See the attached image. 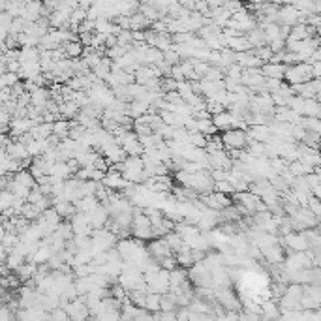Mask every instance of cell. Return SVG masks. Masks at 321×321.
<instances>
[{
    "mask_svg": "<svg viewBox=\"0 0 321 321\" xmlns=\"http://www.w3.org/2000/svg\"><path fill=\"white\" fill-rule=\"evenodd\" d=\"M41 2H47V0H41Z\"/></svg>",
    "mask_w": 321,
    "mask_h": 321,
    "instance_id": "60",
    "label": "cell"
},
{
    "mask_svg": "<svg viewBox=\"0 0 321 321\" xmlns=\"http://www.w3.org/2000/svg\"><path fill=\"white\" fill-rule=\"evenodd\" d=\"M49 175L68 180L70 177H73V171H72V167H70V164H68V162H62V160H60V162H55V164L51 165Z\"/></svg>",
    "mask_w": 321,
    "mask_h": 321,
    "instance_id": "16",
    "label": "cell"
},
{
    "mask_svg": "<svg viewBox=\"0 0 321 321\" xmlns=\"http://www.w3.org/2000/svg\"><path fill=\"white\" fill-rule=\"evenodd\" d=\"M149 248V252H151V256L156 259V261H160L162 257L165 256H171V254H175L173 250H171L169 243L165 241V237H156V239H152L151 244L147 246Z\"/></svg>",
    "mask_w": 321,
    "mask_h": 321,
    "instance_id": "10",
    "label": "cell"
},
{
    "mask_svg": "<svg viewBox=\"0 0 321 321\" xmlns=\"http://www.w3.org/2000/svg\"><path fill=\"white\" fill-rule=\"evenodd\" d=\"M259 201H261V197L256 196L254 192H250V190H246V192H235V203L244 205V207H246L250 212H256Z\"/></svg>",
    "mask_w": 321,
    "mask_h": 321,
    "instance_id": "12",
    "label": "cell"
},
{
    "mask_svg": "<svg viewBox=\"0 0 321 321\" xmlns=\"http://www.w3.org/2000/svg\"><path fill=\"white\" fill-rule=\"evenodd\" d=\"M152 77H158L156 72H154V66H149V64H143L139 66V70L135 72V81L145 85L147 81H151Z\"/></svg>",
    "mask_w": 321,
    "mask_h": 321,
    "instance_id": "24",
    "label": "cell"
},
{
    "mask_svg": "<svg viewBox=\"0 0 321 321\" xmlns=\"http://www.w3.org/2000/svg\"><path fill=\"white\" fill-rule=\"evenodd\" d=\"M23 2H25V4H26V2H32V0H23Z\"/></svg>",
    "mask_w": 321,
    "mask_h": 321,
    "instance_id": "58",
    "label": "cell"
},
{
    "mask_svg": "<svg viewBox=\"0 0 321 321\" xmlns=\"http://www.w3.org/2000/svg\"><path fill=\"white\" fill-rule=\"evenodd\" d=\"M321 111V104L317 98H304V107H302V117H317Z\"/></svg>",
    "mask_w": 321,
    "mask_h": 321,
    "instance_id": "27",
    "label": "cell"
},
{
    "mask_svg": "<svg viewBox=\"0 0 321 321\" xmlns=\"http://www.w3.org/2000/svg\"><path fill=\"white\" fill-rule=\"evenodd\" d=\"M21 64L39 60V47H21Z\"/></svg>",
    "mask_w": 321,
    "mask_h": 321,
    "instance_id": "35",
    "label": "cell"
},
{
    "mask_svg": "<svg viewBox=\"0 0 321 321\" xmlns=\"http://www.w3.org/2000/svg\"><path fill=\"white\" fill-rule=\"evenodd\" d=\"M98 205H102V201L98 199V196H85L81 201H79L75 207H77V210H81V212H90V210H94Z\"/></svg>",
    "mask_w": 321,
    "mask_h": 321,
    "instance_id": "23",
    "label": "cell"
},
{
    "mask_svg": "<svg viewBox=\"0 0 321 321\" xmlns=\"http://www.w3.org/2000/svg\"><path fill=\"white\" fill-rule=\"evenodd\" d=\"M79 111H81V107H79L73 100H68L64 104H60V115H62V118L73 120V118H77Z\"/></svg>",
    "mask_w": 321,
    "mask_h": 321,
    "instance_id": "22",
    "label": "cell"
},
{
    "mask_svg": "<svg viewBox=\"0 0 321 321\" xmlns=\"http://www.w3.org/2000/svg\"><path fill=\"white\" fill-rule=\"evenodd\" d=\"M128 51H131V45H120V43H117V45H113V47H107V49H105V55L113 60H118V59H122Z\"/></svg>",
    "mask_w": 321,
    "mask_h": 321,
    "instance_id": "34",
    "label": "cell"
},
{
    "mask_svg": "<svg viewBox=\"0 0 321 321\" xmlns=\"http://www.w3.org/2000/svg\"><path fill=\"white\" fill-rule=\"evenodd\" d=\"M312 194H314L315 197H319V199H321V182L315 184L314 188H312Z\"/></svg>",
    "mask_w": 321,
    "mask_h": 321,
    "instance_id": "57",
    "label": "cell"
},
{
    "mask_svg": "<svg viewBox=\"0 0 321 321\" xmlns=\"http://www.w3.org/2000/svg\"><path fill=\"white\" fill-rule=\"evenodd\" d=\"M312 254H310V248L304 250V252H295L291 250L286 259H284V269L288 270H301V269H310L312 267Z\"/></svg>",
    "mask_w": 321,
    "mask_h": 321,
    "instance_id": "3",
    "label": "cell"
},
{
    "mask_svg": "<svg viewBox=\"0 0 321 321\" xmlns=\"http://www.w3.org/2000/svg\"><path fill=\"white\" fill-rule=\"evenodd\" d=\"M51 319H55V321H68V319H70V314L66 312V308H62V306H57L55 310H51Z\"/></svg>",
    "mask_w": 321,
    "mask_h": 321,
    "instance_id": "50",
    "label": "cell"
},
{
    "mask_svg": "<svg viewBox=\"0 0 321 321\" xmlns=\"http://www.w3.org/2000/svg\"><path fill=\"white\" fill-rule=\"evenodd\" d=\"M270 317H282V310L274 301H261V319Z\"/></svg>",
    "mask_w": 321,
    "mask_h": 321,
    "instance_id": "18",
    "label": "cell"
},
{
    "mask_svg": "<svg viewBox=\"0 0 321 321\" xmlns=\"http://www.w3.org/2000/svg\"><path fill=\"white\" fill-rule=\"evenodd\" d=\"M152 47H158L160 51H167L173 47V34L169 32H156L152 39Z\"/></svg>",
    "mask_w": 321,
    "mask_h": 321,
    "instance_id": "20",
    "label": "cell"
},
{
    "mask_svg": "<svg viewBox=\"0 0 321 321\" xmlns=\"http://www.w3.org/2000/svg\"><path fill=\"white\" fill-rule=\"evenodd\" d=\"M66 312L70 314V319H86V317H90V310H88L85 295H79L75 301L68 302Z\"/></svg>",
    "mask_w": 321,
    "mask_h": 321,
    "instance_id": "7",
    "label": "cell"
},
{
    "mask_svg": "<svg viewBox=\"0 0 321 321\" xmlns=\"http://www.w3.org/2000/svg\"><path fill=\"white\" fill-rule=\"evenodd\" d=\"M312 68H314V77H321V60L314 62V64H312Z\"/></svg>",
    "mask_w": 321,
    "mask_h": 321,
    "instance_id": "55",
    "label": "cell"
},
{
    "mask_svg": "<svg viewBox=\"0 0 321 321\" xmlns=\"http://www.w3.org/2000/svg\"><path fill=\"white\" fill-rule=\"evenodd\" d=\"M177 90L182 94L184 100H188L192 96V94H197L196 90H194V83H192L190 79H184V81H178V86Z\"/></svg>",
    "mask_w": 321,
    "mask_h": 321,
    "instance_id": "39",
    "label": "cell"
},
{
    "mask_svg": "<svg viewBox=\"0 0 321 321\" xmlns=\"http://www.w3.org/2000/svg\"><path fill=\"white\" fill-rule=\"evenodd\" d=\"M13 178L17 180V182H21L23 186H26V188H36L38 186V180H36V177L32 175V171L30 169H21V171H17L15 175H13Z\"/></svg>",
    "mask_w": 321,
    "mask_h": 321,
    "instance_id": "19",
    "label": "cell"
},
{
    "mask_svg": "<svg viewBox=\"0 0 321 321\" xmlns=\"http://www.w3.org/2000/svg\"><path fill=\"white\" fill-rule=\"evenodd\" d=\"M306 207H308V209L314 212L315 216L321 220V199H319V197H315L314 194H312V196L308 197V205H306Z\"/></svg>",
    "mask_w": 321,
    "mask_h": 321,
    "instance_id": "47",
    "label": "cell"
},
{
    "mask_svg": "<svg viewBox=\"0 0 321 321\" xmlns=\"http://www.w3.org/2000/svg\"><path fill=\"white\" fill-rule=\"evenodd\" d=\"M286 81L289 85H297V83H306L314 79V68L310 62H299V64H289L286 70Z\"/></svg>",
    "mask_w": 321,
    "mask_h": 321,
    "instance_id": "1",
    "label": "cell"
},
{
    "mask_svg": "<svg viewBox=\"0 0 321 321\" xmlns=\"http://www.w3.org/2000/svg\"><path fill=\"white\" fill-rule=\"evenodd\" d=\"M317 51H319V53H321V45H319V47H317Z\"/></svg>",
    "mask_w": 321,
    "mask_h": 321,
    "instance_id": "59",
    "label": "cell"
},
{
    "mask_svg": "<svg viewBox=\"0 0 321 321\" xmlns=\"http://www.w3.org/2000/svg\"><path fill=\"white\" fill-rule=\"evenodd\" d=\"M212 120H214V124L218 126V130L220 131H225V130H231V128H233V117H231L230 109L212 115Z\"/></svg>",
    "mask_w": 321,
    "mask_h": 321,
    "instance_id": "17",
    "label": "cell"
},
{
    "mask_svg": "<svg viewBox=\"0 0 321 321\" xmlns=\"http://www.w3.org/2000/svg\"><path fill=\"white\" fill-rule=\"evenodd\" d=\"M177 261H178V265H180V267H184V269H190L192 265H196V259H194V254H192V248L178 252V254H177Z\"/></svg>",
    "mask_w": 321,
    "mask_h": 321,
    "instance_id": "36",
    "label": "cell"
},
{
    "mask_svg": "<svg viewBox=\"0 0 321 321\" xmlns=\"http://www.w3.org/2000/svg\"><path fill=\"white\" fill-rule=\"evenodd\" d=\"M252 53H254V55H257V57L263 60V62H270V60H272V55H274V51L270 49V45L254 47V49H252Z\"/></svg>",
    "mask_w": 321,
    "mask_h": 321,
    "instance_id": "40",
    "label": "cell"
},
{
    "mask_svg": "<svg viewBox=\"0 0 321 321\" xmlns=\"http://www.w3.org/2000/svg\"><path fill=\"white\" fill-rule=\"evenodd\" d=\"M53 133H57L60 139L70 137V120L68 118H59L57 122H53Z\"/></svg>",
    "mask_w": 321,
    "mask_h": 321,
    "instance_id": "32",
    "label": "cell"
},
{
    "mask_svg": "<svg viewBox=\"0 0 321 321\" xmlns=\"http://www.w3.org/2000/svg\"><path fill=\"white\" fill-rule=\"evenodd\" d=\"M192 38H194V32H178V34H173V43H190Z\"/></svg>",
    "mask_w": 321,
    "mask_h": 321,
    "instance_id": "52",
    "label": "cell"
},
{
    "mask_svg": "<svg viewBox=\"0 0 321 321\" xmlns=\"http://www.w3.org/2000/svg\"><path fill=\"white\" fill-rule=\"evenodd\" d=\"M171 77L175 79V81H184L186 79V75H184V70L180 64H173V68H171Z\"/></svg>",
    "mask_w": 321,
    "mask_h": 321,
    "instance_id": "53",
    "label": "cell"
},
{
    "mask_svg": "<svg viewBox=\"0 0 321 321\" xmlns=\"http://www.w3.org/2000/svg\"><path fill=\"white\" fill-rule=\"evenodd\" d=\"M197 130L201 131V133H205V135H214V133H218V126L214 124V120H212V117L210 118H199L197 120Z\"/></svg>",
    "mask_w": 321,
    "mask_h": 321,
    "instance_id": "29",
    "label": "cell"
},
{
    "mask_svg": "<svg viewBox=\"0 0 321 321\" xmlns=\"http://www.w3.org/2000/svg\"><path fill=\"white\" fill-rule=\"evenodd\" d=\"M284 86V79H276V77H265V90L267 92H274L278 88Z\"/></svg>",
    "mask_w": 321,
    "mask_h": 321,
    "instance_id": "45",
    "label": "cell"
},
{
    "mask_svg": "<svg viewBox=\"0 0 321 321\" xmlns=\"http://www.w3.org/2000/svg\"><path fill=\"white\" fill-rule=\"evenodd\" d=\"M19 81H23V79H21V75L17 72H6L0 75V86H2V88H4V86L17 85Z\"/></svg>",
    "mask_w": 321,
    "mask_h": 321,
    "instance_id": "37",
    "label": "cell"
},
{
    "mask_svg": "<svg viewBox=\"0 0 321 321\" xmlns=\"http://www.w3.org/2000/svg\"><path fill=\"white\" fill-rule=\"evenodd\" d=\"M94 34L96 32H81L79 34V41H81L85 47H90L92 41H94Z\"/></svg>",
    "mask_w": 321,
    "mask_h": 321,
    "instance_id": "54",
    "label": "cell"
},
{
    "mask_svg": "<svg viewBox=\"0 0 321 321\" xmlns=\"http://www.w3.org/2000/svg\"><path fill=\"white\" fill-rule=\"evenodd\" d=\"M151 109V104L149 102H145V100H131L130 102V117L133 118H139L147 115Z\"/></svg>",
    "mask_w": 321,
    "mask_h": 321,
    "instance_id": "21",
    "label": "cell"
},
{
    "mask_svg": "<svg viewBox=\"0 0 321 321\" xmlns=\"http://www.w3.org/2000/svg\"><path fill=\"white\" fill-rule=\"evenodd\" d=\"M160 265L164 267V269H167V270H173V269H177L178 267V261H177V256H165V257H162L160 259Z\"/></svg>",
    "mask_w": 321,
    "mask_h": 321,
    "instance_id": "48",
    "label": "cell"
},
{
    "mask_svg": "<svg viewBox=\"0 0 321 321\" xmlns=\"http://www.w3.org/2000/svg\"><path fill=\"white\" fill-rule=\"evenodd\" d=\"M70 222H72V227L75 235H92V233H94V225H92L90 218H88L86 212L77 210V214H75Z\"/></svg>",
    "mask_w": 321,
    "mask_h": 321,
    "instance_id": "8",
    "label": "cell"
},
{
    "mask_svg": "<svg viewBox=\"0 0 321 321\" xmlns=\"http://www.w3.org/2000/svg\"><path fill=\"white\" fill-rule=\"evenodd\" d=\"M289 107H291L293 111L301 113V115H302V107H304V98H302V96H299V94H295V96L291 98V102H289Z\"/></svg>",
    "mask_w": 321,
    "mask_h": 321,
    "instance_id": "51",
    "label": "cell"
},
{
    "mask_svg": "<svg viewBox=\"0 0 321 321\" xmlns=\"http://www.w3.org/2000/svg\"><path fill=\"white\" fill-rule=\"evenodd\" d=\"M248 39L252 41V45L254 47H259V45H267V41H265V32H263V28L259 25L256 28H252L250 32H246Z\"/></svg>",
    "mask_w": 321,
    "mask_h": 321,
    "instance_id": "33",
    "label": "cell"
},
{
    "mask_svg": "<svg viewBox=\"0 0 321 321\" xmlns=\"http://www.w3.org/2000/svg\"><path fill=\"white\" fill-rule=\"evenodd\" d=\"M250 139H254V141H261V143H269L270 137H272V131H270V126L269 124H252L246 130Z\"/></svg>",
    "mask_w": 321,
    "mask_h": 321,
    "instance_id": "11",
    "label": "cell"
},
{
    "mask_svg": "<svg viewBox=\"0 0 321 321\" xmlns=\"http://www.w3.org/2000/svg\"><path fill=\"white\" fill-rule=\"evenodd\" d=\"M88 218H90L94 230H96V227H105L107 222H109V218H111V212L107 210L105 205H98L96 209L88 212Z\"/></svg>",
    "mask_w": 321,
    "mask_h": 321,
    "instance_id": "13",
    "label": "cell"
},
{
    "mask_svg": "<svg viewBox=\"0 0 321 321\" xmlns=\"http://www.w3.org/2000/svg\"><path fill=\"white\" fill-rule=\"evenodd\" d=\"M278 23L280 25H297V23H306V15L297 10L293 4H282L278 10Z\"/></svg>",
    "mask_w": 321,
    "mask_h": 321,
    "instance_id": "5",
    "label": "cell"
},
{
    "mask_svg": "<svg viewBox=\"0 0 321 321\" xmlns=\"http://www.w3.org/2000/svg\"><path fill=\"white\" fill-rule=\"evenodd\" d=\"M94 4H96V0H79V6L86 8V10H88L90 6H94Z\"/></svg>",
    "mask_w": 321,
    "mask_h": 321,
    "instance_id": "56",
    "label": "cell"
},
{
    "mask_svg": "<svg viewBox=\"0 0 321 321\" xmlns=\"http://www.w3.org/2000/svg\"><path fill=\"white\" fill-rule=\"evenodd\" d=\"M143 171H145V160L143 156H128L122 162V175L130 182H143Z\"/></svg>",
    "mask_w": 321,
    "mask_h": 321,
    "instance_id": "2",
    "label": "cell"
},
{
    "mask_svg": "<svg viewBox=\"0 0 321 321\" xmlns=\"http://www.w3.org/2000/svg\"><path fill=\"white\" fill-rule=\"evenodd\" d=\"M164 98H165V102H169V104H175V105H182V104H186V100L182 98V94H180L178 90L164 92Z\"/></svg>",
    "mask_w": 321,
    "mask_h": 321,
    "instance_id": "43",
    "label": "cell"
},
{
    "mask_svg": "<svg viewBox=\"0 0 321 321\" xmlns=\"http://www.w3.org/2000/svg\"><path fill=\"white\" fill-rule=\"evenodd\" d=\"M282 243L286 244V248L295 250V252H304V250L310 248V241H308V237L304 235V231H301V233H288V235H284Z\"/></svg>",
    "mask_w": 321,
    "mask_h": 321,
    "instance_id": "9",
    "label": "cell"
},
{
    "mask_svg": "<svg viewBox=\"0 0 321 321\" xmlns=\"http://www.w3.org/2000/svg\"><path fill=\"white\" fill-rule=\"evenodd\" d=\"M164 59L169 62V64H180V60H182V57L178 55L173 47L171 49H167V51H164Z\"/></svg>",
    "mask_w": 321,
    "mask_h": 321,
    "instance_id": "49",
    "label": "cell"
},
{
    "mask_svg": "<svg viewBox=\"0 0 321 321\" xmlns=\"http://www.w3.org/2000/svg\"><path fill=\"white\" fill-rule=\"evenodd\" d=\"M214 299L222 304L223 308H227V310L241 308V302H239V299L235 297V293H233L231 289L225 288V286H216V288H214Z\"/></svg>",
    "mask_w": 321,
    "mask_h": 321,
    "instance_id": "6",
    "label": "cell"
},
{
    "mask_svg": "<svg viewBox=\"0 0 321 321\" xmlns=\"http://www.w3.org/2000/svg\"><path fill=\"white\" fill-rule=\"evenodd\" d=\"M222 139L227 151L246 149V145H248V133H246V130H241V128H231V130L222 131Z\"/></svg>",
    "mask_w": 321,
    "mask_h": 321,
    "instance_id": "4",
    "label": "cell"
},
{
    "mask_svg": "<svg viewBox=\"0 0 321 321\" xmlns=\"http://www.w3.org/2000/svg\"><path fill=\"white\" fill-rule=\"evenodd\" d=\"M214 190L222 192V194H227V196L235 194V188H233V184L230 182V178H227V180H218V182H214Z\"/></svg>",
    "mask_w": 321,
    "mask_h": 321,
    "instance_id": "44",
    "label": "cell"
},
{
    "mask_svg": "<svg viewBox=\"0 0 321 321\" xmlns=\"http://www.w3.org/2000/svg\"><path fill=\"white\" fill-rule=\"evenodd\" d=\"M286 70H288V64H280V62H265L261 66V72L265 77L284 79L286 77Z\"/></svg>",
    "mask_w": 321,
    "mask_h": 321,
    "instance_id": "14",
    "label": "cell"
},
{
    "mask_svg": "<svg viewBox=\"0 0 321 321\" xmlns=\"http://www.w3.org/2000/svg\"><path fill=\"white\" fill-rule=\"evenodd\" d=\"M151 25H152V21L147 19L141 12L131 15V30H149Z\"/></svg>",
    "mask_w": 321,
    "mask_h": 321,
    "instance_id": "31",
    "label": "cell"
},
{
    "mask_svg": "<svg viewBox=\"0 0 321 321\" xmlns=\"http://www.w3.org/2000/svg\"><path fill=\"white\" fill-rule=\"evenodd\" d=\"M30 133L36 139H47L49 135H53V122H39L30 130Z\"/></svg>",
    "mask_w": 321,
    "mask_h": 321,
    "instance_id": "28",
    "label": "cell"
},
{
    "mask_svg": "<svg viewBox=\"0 0 321 321\" xmlns=\"http://www.w3.org/2000/svg\"><path fill=\"white\" fill-rule=\"evenodd\" d=\"M188 143H192L194 147H201V149H205V147H207V143H209V135H205V133H201L199 130L190 131V137H188Z\"/></svg>",
    "mask_w": 321,
    "mask_h": 321,
    "instance_id": "38",
    "label": "cell"
},
{
    "mask_svg": "<svg viewBox=\"0 0 321 321\" xmlns=\"http://www.w3.org/2000/svg\"><path fill=\"white\" fill-rule=\"evenodd\" d=\"M113 62H115V60L109 59V57L105 55L104 59L100 60L98 64L92 68V72L98 75V79H104V81H105V79L109 77V75H111V72H113Z\"/></svg>",
    "mask_w": 321,
    "mask_h": 321,
    "instance_id": "15",
    "label": "cell"
},
{
    "mask_svg": "<svg viewBox=\"0 0 321 321\" xmlns=\"http://www.w3.org/2000/svg\"><path fill=\"white\" fill-rule=\"evenodd\" d=\"M230 173H231V169L214 167V169H210V177H212L214 182H218V180H227V178H230Z\"/></svg>",
    "mask_w": 321,
    "mask_h": 321,
    "instance_id": "46",
    "label": "cell"
},
{
    "mask_svg": "<svg viewBox=\"0 0 321 321\" xmlns=\"http://www.w3.org/2000/svg\"><path fill=\"white\" fill-rule=\"evenodd\" d=\"M64 49L66 53H68V59H81V57H83V51H85V45H83L79 39H73V41L64 43Z\"/></svg>",
    "mask_w": 321,
    "mask_h": 321,
    "instance_id": "25",
    "label": "cell"
},
{
    "mask_svg": "<svg viewBox=\"0 0 321 321\" xmlns=\"http://www.w3.org/2000/svg\"><path fill=\"white\" fill-rule=\"evenodd\" d=\"M261 28H263V32H265V41H267V45H269L270 41L282 38V34H280V23H269V25L261 26Z\"/></svg>",
    "mask_w": 321,
    "mask_h": 321,
    "instance_id": "30",
    "label": "cell"
},
{
    "mask_svg": "<svg viewBox=\"0 0 321 321\" xmlns=\"http://www.w3.org/2000/svg\"><path fill=\"white\" fill-rule=\"evenodd\" d=\"M243 72L244 68L239 62H235V64H231L225 68V77H231V79H237V81H241V77H243Z\"/></svg>",
    "mask_w": 321,
    "mask_h": 321,
    "instance_id": "42",
    "label": "cell"
},
{
    "mask_svg": "<svg viewBox=\"0 0 321 321\" xmlns=\"http://www.w3.org/2000/svg\"><path fill=\"white\" fill-rule=\"evenodd\" d=\"M295 177H304V175H308V173H314V167L308 164H304L302 160H295V162H291L288 167Z\"/></svg>",
    "mask_w": 321,
    "mask_h": 321,
    "instance_id": "26",
    "label": "cell"
},
{
    "mask_svg": "<svg viewBox=\"0 0 321 321\" xmlns=\"http://www.w3.org/2000/svg\"><path fill=\"white\" fill-rule=\"evenodd\" d=\"M15 199H17V196H15L13 192L2 190V197H0V209L6 210V209H10V207H13V205H15Z\"/></svg>",
    "mask_w": 321,
    "mask_h": 321,
    "instance_id": "41",
    "label": "cell"
}]
</instances>
